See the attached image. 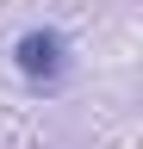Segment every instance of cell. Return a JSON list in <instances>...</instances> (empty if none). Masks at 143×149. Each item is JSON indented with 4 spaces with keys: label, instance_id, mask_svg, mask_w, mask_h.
<instances>
[{
    "label": "cell",
    "instance_id": "cell-1",
    "mask_svg": "<svg viewBox=\"0 0 143 149\" xmlns=\"http://www.w3.org/2000/svg\"><path fill=\"white\" fill-rule=\"evenodd\" d=\"M13 62H19L25 81L50 87V81L68 74V37H62L56 25H31V31H19V44H13Z\"/></svg>",
    "mask_w": 143,
    "mask_h": 149
}]
</instances>
